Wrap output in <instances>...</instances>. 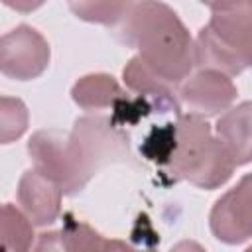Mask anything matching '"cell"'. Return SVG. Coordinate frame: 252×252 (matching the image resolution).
<instances>
[{
    "mask_svg": "<svg viewBox=\"0 0 252 252\" xmlns=\"http://www.w3.org/2000/svg\"><path fill=\"white\" fill-rule=\"evenodd\" d=\"M120 37L140 51L154 73L175 87L195 67V43L173 8L163 2H132L120 24Z\"/></svg>",
    "mask_w": 252,
    "mask_h": 252,
    "instance_id": "cell-1",
    "label": "cell"
},
{
    "mask_svg": "<svg viewBox=\"0 0 252 252\" xmlns=\"http://www.w3.org/2000/svg\"><path fill=\"white\" fill-rule=\"evenodd\" d=\"M234 167V161L219 138L213 136L207 120L191 114L179 116L173 150L167 159V169L175 179H185L199 189L213 191L230 179Z\"/></svg>",
    "mask_w": 252,
    "mask_h": 252,
    "instance_id": "cell-2",
    "label": "cell"
},
{
    "mask_svg": "<svg viewBox=\"0 0 252 252\" xmlns=\"http://www.w3.org/2000/svg\"><path fill=\"white\" fill-rule=\"evenodd\" d=\"M69 154L79 187L110 163H130L132 152L126 132L100 114H87L75 120L69 132Z\"/></svg>",
    "mask_w": 252,
    "mask_h": 252,
    "instance_id": "cell-3",
    "label": "cell"
},
{
    "mask_svg": "<svg viewBox=\"0 0 252 252\" xmlns=\"http://www.w3.org/2000/svg\"><path fill=\"white\" fill-rule=\"evenodd\" d=\"M49 43L32 26H18L0 39V71L16 81L39 77L49 65Z\"/></svg>",
    "mask_w": 252,
    "mask_h": 252,
    "instance_id": "cell-4",
    "label": "cell"
},
{
    "mask_svg": "<svg viewBox=\"0 0 252 252\" xmlns=\"http://www.w3.org/2000/svg\"><path fill=\"white\" fill-rule=\"evenodd\" d=\"M28 154L33 161V169L53 179L63 195H77L83 191L69 154V134L55 128L37 130L28 142Z\"/></svg>",
    "mask_w": 252,
    "mask_h": 252,
    "instance_id": "cell-5",
    "label": "cell"
},
{
    "mask_svg": "<svg viewBox=\"0 0 252 252\" xmlns=\"http://www.w3.org/2000/svg\"><path fill=\"white\" fill-rule=\"evenodd\" d=\"M209 224L224 244H240L252 238V173H246L236 187L215 203Z\"/></svg>",
    "mask_w": 252,
    "mask_h": 252,
    "instance_id": "cell-6",
    "label": "cell"
},
{
    "mask_svg": "<svg viewBox=\"0 0 252 252\" xmlns=\"http://www.w3.org/2000/svg\"><path fill=\"white\" fill-rule=\"evenodd\" d=\"M234 98V83L230 81V77L219 71L199 69L197 73L189 75V79L179 89V102H183L191 116L203 120L230 110Z\"/></svg>",
    "mask_w": 252,
    "mask_h": 252,
    "instance_id": "cell-7",
    "label": "cell"
},
{
    "mask_svg": "<svg viewBox=\"0 0 252 252\" xmlns=\"http://www.w3.org/2000/svg\"><path fill=\"white\" fill-rule=\"evenodd\" d=\"M61 187L37 169H28L18 183V203L35 226H45L57 220L61 213Z\"/></svg>",
    "mask_w": 252,
    "mask_h": 252,
    "instance_id": "cell-8",
    "label": "cell"
},
{
    "mask_svg": "<svg viewBox=\"0 0 252 252\" xmlns=\"http://www.w3.org/2000/svg\"><path fill=\"white\" fill-rule=\"evenodd\" d=\"M207 6L211 10V22L207 24L211 32L246 61L252 41V2H211Z\"/></svg>",
    "mask_w": 252,
    "mask_h": 252,
    "instance_id": "cell-9",
    "label": "cell"
},
{
    "mask_svg": "<svg viewBox=\"0 0 252 252\" xmlns=\"http://www.w3.org/2000/svg\"><path fill=\"white\" fill-rule=\"evenodd\" d=\"M122 77H124V83L130 91H134L138 96L146 98L154 110L158 112H167V110H173V112H179V91L175 85L167 83L165 79H161L158 73H154L144 61L140 55L132 57L124 71H122Z\"/></svg>",
    "mask_w": 252,
    "mask_h": 252,
    "instance_id": "cell-10",
    "label": "cell"
},
{
    "mask_svg": "<svg viewBox=\"0 0 252 252\" xmlns=\"http://www.w3.org/2000/svg\"><path fill=\"white\" fill-rule=\"evenodd\" d=\"M219 142L224 146L226 154L234 165H244L252 161V100L240 102L226 110L215 126Z\"/></svg>",
    "mask_w": 252,
    "mask_h": 252,
    "instance_id": "cell-11",
    "label": "cell"
},
{
    "mask_svg": "<svg viewBox=\"0 0 252 252\" xmlns=\"http://www.w3.org/2000/svg\"><path fill=\"white\" fill-rule=\"evenodd\" d=\"M195 67L205 71H219L226 77L240 75L248 65L246 61L232 51L228 45H224L209 26L201 28L195 39Z\"/></svg>",
    "mask_w": 252,
    "mask_h": 252,
    "instance_id": "cell-12",
    "label": "cell"
},
{
    "mask_svg": "<svg viewBox=\"0 0 252 252\" xmlns=\"http://www.w3.org/2000/svg\"><path fill=\"white\" fill-rule=\"evenodd\" d=\"M71 96L85 110H102L108 106L114 108V104L118 100H122L126 96V93L122 91V87L118 85V81L112 75L91 73V75L81 77L73 85Z\"/></svg>",
    "mask_w": 252,
    "mask_h": 252,
    "instance_id": "cell-13",
    "label": "cell"
},
{
    "mask_svg": "<svg viewBox=\"0 0 252 252\" xmlns=\"http://www.w3.org/2000/svg\"><path fill=\"white\" fill-rule=\"evenodd\" d=\"M2 248L4 252H32L33 246V222L24 211L16 209L12 203L2 205Z\"/></svg>",
    "mask_w": 252,
    "mask_h": 252,
    "instance_id": "cell-14",
    "label": "cell"
},
{
    "mask_svg": "<svg viewBox=\"0 0 252 252\" xmlns=\"http://www.w3.org/2000/svg\"><path fill=\"white\" fill-rule=\"evenodd\" d=\"M63 220L65 222L61 228V236L67 246V252H106L108 250V238H104L87 222L75 219L71 213H67Z\"/></svg>",
    "mask_w": 252,
    "mask_h": 252,
    "instance_id": "cell-15",
    "label": "cell"
},
{
    "mask_svg": "<svg viewBox=\"0 0 252 252\" xmlns=\"http://www.w3.org/2000/svg\"><path fill=\"white\" fill-rule=\"evenodd\" d=\"M132 2H71L69 8L77 18L96 24H122Z\"/></svg>",
    "mask_w": 252,
    "mask_h": 252,
    "instance_id": "cell-16",
    "label": "cell"
},
{
    "mask_svg": "<svg viewBox=\"0 0 252 252\" xmlns=\"http://www.w3.org/2000/svg\"><path fill=\"white\" fill-rule=\"evenodd\" d=\"M28 128V108L20 98H0V142L10 144L18 140Z\"/></svg>",
    "mask_w": 252,
    "mask_h": 252,
    "instance_id": "cell-17",
    "label": "cell"
},
{
    "mask_svg": "<svg viewBox=\"0 0 252 252\" xmlns=\"http://www.w3.org/2000/svg\"><path fill=\"white\" fill-rule=\"evenodd\" d=\"M32 252H67V246L63 242L61 230H49V232H41L37 236L35 246L32 248Z\"/></svg>",
    "mask_w": 252,
    "mask_h": 252,
    "instance_id": "cell-18",
    "label": "cell"
},
{
    "mask_svg": "<svg viewBox=\"0 0 252 252\" xmlns=\"http://www.w3.org/2000/svg\"><path fill=\"white\" fill-rule=\"evenodd\" d=\"M106 252H156V250H142V248H136L124 240L108 238V250Z\"/></svg>",
    "mask_w": 252,
    "mask_h": 252,
    "instance_id": "cell-19",
    "label": "cell"
},
{
    "mask_svg": "<svg viewBox=\"0 0 252 252\" xmlns=\"http://www.w3.org/2000/svg\"><path fill=\"white\" fill-rule=\"evenodd\" d=\"M169 252H207V250L195 240H179L169 248Z\"/></svg>",
    "mask_w": 252,
    "mask_h": 252,
    "instance_id": "cell-20",
    "label": "cell"
},
{
    "mask_svg": "<svg viewBox=\"0 0 252 252\" xmlns=\"http://www.w3.org/2000/svg\"><path fill=\"white\" fill-rule=\"evenodd\" d=\"M246 61H248V65L252 67V41H250V45H248V53H246Z\"/></svg>",
    "mask_w": 252,
    "mask_h": 252,
    "instance_id": "cell-21",
    "label": "cell"
},
{
    "mask_svg": "<svg viewBox=\"0 0 252 252\" xmlns=\"http://www.w3.org/2000/svg\"><path fill=\"white\" fill-rule=\"evenodd\" d=\"M244 252H252V246H250V248H246V250H244Z\"/></svg>",
    "mask_w": 252,
    "mask_h": 252,
    "instance_id": "cell-22",
    "label": "cell"
}]
</instances>
